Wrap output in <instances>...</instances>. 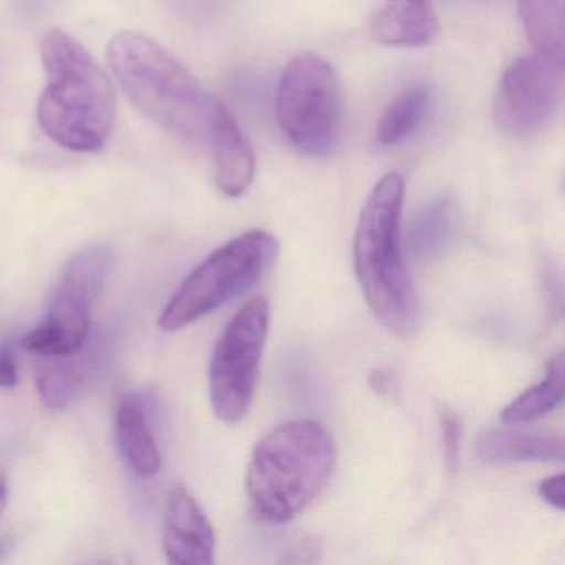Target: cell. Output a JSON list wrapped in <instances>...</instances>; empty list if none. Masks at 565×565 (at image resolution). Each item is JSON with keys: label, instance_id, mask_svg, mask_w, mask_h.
<instances>
[{"label": "cell", "instance_id": "cell-1", "mask_svg": "<svg viewBox=\"0 0 565 565\" xmlns=\"http://www.w3.org/2000/svg\"><path fill=\"white\" fill-rule=\"evenodd\" d=\"M47 85L38 120L54 143L78 153L104 150L117 124V90L87 49L52 29L41 42Z\"/></svg>", "mask_w": 565, "mask_h": 565}, {"label": "cell", "instance_id": "cell-2", "mask_svg": "<svg viewBox=\"0 0 565 565\" xmlns=\"http://www.w3.org/2000/svg\"><path fill=\"white\" fill-rule=\"evenodd\" d=\"M405 181L388 173L363 204L353 239V267L363 297L376 319L399 337L418 329L419 302L402 249Z\"/></svg>", "mask_w": 565, "mask_h": 565}, {"label": "cell", "instance_id": "cell-3", "mask_svg": "<svg viewBox=\"0 0 565 565\" xmlns=\"http://www.w3.org/2000/svg\"><path fill=\"white\" fill-rule=\"evenodd\" d=\"M335 461V445L320 423H282L254 448L246 479L250 505L264 521H292L329 484Z\"/></svg>", "mask_w": 565, "mask_h": 565}, {"label": "cell", "instance_id": "cell-4", "mask_svg": "<svg viewBox=\"0 0 565 565\" xmlns=\"http://www.w3.org/2000/svg\"><path fill=\"white\" fill-rule=\"evenodd\" d=\"M111 72L131 104L154 124L184 140H201L214 98L153 39L121 32L108 45Z\"/></svg>", "mask_w": 565, "mask_h": 565}, {"label": "cell", "instance_id": "cell-5", "mask_svg": "<svg viewBox=\"0 0 565 565\" xmlns=\"http://www.w3.org/2000/svg\"><path fill=\"white\" fill-rule=\"evenodd\" d=\"M279 243L266 231H249L211 253L161 312L158 327L174 333L246 294L276 263Z\"/></svg>", "mask_w": 565, "mask_h": 565}, {"label": "cell", "instance_id": "cell-6", "mask_svg": "<svg viewBox=\"0 0 565 565\" xmlns=\"http://www.w3.org/2000/svg\"><path fill=\"white\" fill-rule=\"evenodd\" d=\"M277 124L297 151L323 158L332 153L342 124V95L335 68L316 54L287 64L276 97Z\"/></svg>", "mask_w": 565, "mask_h": 565}, {"label": "cell", "instance_id": "cell-7", "mask_svg": "<svg viewBox=\"0 0 565 565\" xmlns=\"http://www.w3.org/2000/svg\"><path fill=\"white\" fill-rule=\"evenodd\" d=\"M111 247L97 244L71 257L44 319L22 337V349L38 356L78 352L92 335V307L114 267Z\"/></svg>", "mask_w": 565, "mask_h": 565}, {"label": "cell", "instance_id": "cell-8", "mask_svg": "<svg viewBox=\"0 0 565 565\" xmlns=\"http://www.w3.org/2000/svg\"><path fill=\"white\" fill-rule=\"evenodd\" d=\"M267 333L269 303L264 297H254L217 339L210 363V398L214 415L226 425H237L249 413Z\"/></svg>", "mask_w": 565, "mask_h": 565}, {"label": "cell", "instance_id": "cell-9", "mask_svg": "<svg viewBox=\"0 0 565 565\" xmlns=\"http://www.w3.org/2000/svg\"><path fill=\"white\" fill-rule=\"evenodd\" d=\"M564 65L541 55L518 58L502 75L494 102L495 121L512 137L544 130L561 105Z\"/></svg>", "mask_w": 565, "mask_h": 565}, {"label": "cell", "instance_id": "cell-10", "mask_svg": "<svg viewBox=\"0 0 565 565\" xmlns=\"http://www.w3.org/2000/svg\"><path fill=\"white\" fill-rule=\"evenodd\" d=\"M163 551L170 564L211 565L216 534L196 499L183 486L171 489L164 514Z\"/></svg>", "mask_w": 565, "mask_h": 565}, {"label": "cell", "instance_id": "cell-11", "mask_svg": "<svg viewBox=\"0 0 565 565\" xmlns=\"http://www.w3.org/2000/svg\"><path fill=\"white\" fill-rule=\"evenodd\" d=\"M206 137L213 150L217 188L226 196L239 198L249 190L256 177V154L246 135L221 102H214Z\"/></svg>", "mask_w": 565, "mask_h": 565}, {"label": "cell", "instance_id": "cell-12", "mask_svg": "<svg viewBox=\"0 0 565 565\" xmlns=\"http://www.w3.org/2000/svg\"><path fill=\"white\" fill-rule=\"evenodd\" d=\"M104 342L87 340L78 352L62 356H41L35 369V385L42 403L51 409H65L100 370Z\"/></svg>", "mask_w": 565, "mask_h": 565}, {"label": "cell", "instance_id": "cell-13", "mask_svg": "<svg viewBox=\"0 0 565 565\" xmlns=\"http://www.w3.org/2000/svg\"><path fill=\"white\" fill-rule=\"evenodd\" d=\"M439 22L429 0H386L370 22V34L385 47H423L435 41Z\"/></svg>", "mask_w": 565, "mask_h": 565}, {"label": "cell", "instance_id": "cell-14", "mask_svg": "<svg viewBox=\"0 0 565 565\" xmlns=\"http://www.w3.org/2000/svg\"><path fill=\"white\" fill-rule=\"evenodd\" d=\"M115 436L121 458L138 478L150 479L160 472L161 452L143 396L121 399L115 413Z\"/></svg>", "mask_w": 565, "mask_h": 565}, {"label": "cell", "instance_id": "cell-15", "mask_svg": "<svg viewBox=\"0 0 565 565\" xmlns=\"http://www.w3.org/2000/svg\"><path fill=\"white\" fill-rule=\"evenodd\" d=\"M475 455L486 465L564 461V439L534 433L486 429L476 438Z\"/></svg>", "mask_w": 565, "mask_h": 565}, {"label": "cell", "instance_id": "cell-16", "mask_svg": "<svg viewBox=\"0 0 565 565\" xmlns=\"http://www.w3.org/2000/svg\"><path fill=\"white\" fill-rule=\"evenodd\" d=\"M519 11L535 54L564 65L565 0H519Z\"/></svg>", "mask_w": 565, "mask_h": 565}, {"label": "cell", "instance_id": "cell-17", "mask_svg": "<svg viewBox=\"0 0 565 565\" xmlns=\"http://www.w3.org/2000/svg\"><path fill=\"white\" fill-rule=\"evenodd\" d=\"M564 392L565 355L564 352H558L545 365L544 379L502 409V422L505 425L519 426L541 419L561 405Z\"/></svg>", "mask_w": 565, "mask_h": 565}, {"label": "cell", "instance_id": "cell-18", "mask_svg": "<svg viewBox=\"0 0 565 565\" xmlns=\"http://www.w3.org/2000/svg\"><path fill=\"white\" fill-rule=\"evenodd\" d=\"M429 107V90L423 85L406 88L380 115L375 137L382 147H395L418 130Z\"/></svg>", "mask_w": 565, "mask_h": 565}, {"label": "cell", "instance_id": "cell-19", "mask_svg": "<svg viewBox=\"0 0 565 565\" xmlns=\"http://www.w3.org/2000/svg\"><path fill=\"white\" fill-rule=\"evenodd\" d=\"M455 213L446 198L426 204L412 221L408 231V247L416 259L428 260L438 256L452 233Z\"/></svg>", "mask_w": 565, "mask_h": 565}, {"label": "cell", "instance_id": "cell-20", "mask_svg": "<svg viewBox=\"0 0 565 565\" xmlns=\"http://www.w3.org/2000/svg\"><path fill=\"white\" fill-rule=\"evenodd\" d=\"M19 347H22V337H19L12 330H0V388L18 386Z\"/></svg>", "mask_w": 565, "mask_h": 565}, {"label": "cell", "instance_id": "cell-21", "mask_svg": "<svg viewBox=\"0 0 565 565\" xmlns=\"http://www.w3.org/2000/svg\"><path fill=\"white\" fill-rule=\"evenodd\" d=\"M439 425H441L446 466L449 471L455 472L458 468L459 451H461V422L452 409L445 408L439 416Z\"/></svg>", "mask_w": 565, "mask_h": 565}, {"label": "cell", "instance_id": "cell-22", "mask_svg": "<svg viewBox=\"0 0 565 565\" xmlns=\"http://www.w3.org/2000/svg\"><path fill=\"white\" fill-rule=\"evenodd\" d=\"M539 494L548 505L562 511L565 504L564 475L548 476V478L542 479L539 484Z\"/></svg>", "mask_w": 565, "mask_h": 565}, {"label": "cell", "instance_id": "cell-23", "mask_svg": "<svg viewBox=\"0 0 565 565\" xmlns=\"http://www.w3.org/2000/svg\"><path fill=\"white\" fill-rule=\"evenodd\" d=\"M9 502V486L4 479H0V518L4 515Z\"/></svg>", "mask_w": 565, "mask_h": 565}, {"label": "cell", "instance_id": "cell-24", "mask_svg": "<svg viewBox=\"0 0 565 565\" xmlns=\"http://www.w3.org/2000/svg\"><path fill=\"white\" fill-rule=\"evenodd\" d=\"M6 548L0 545V557H2V554H4Z\"/></svg>", "mask_w": 565, "mask_h": 565}]
</instances>
